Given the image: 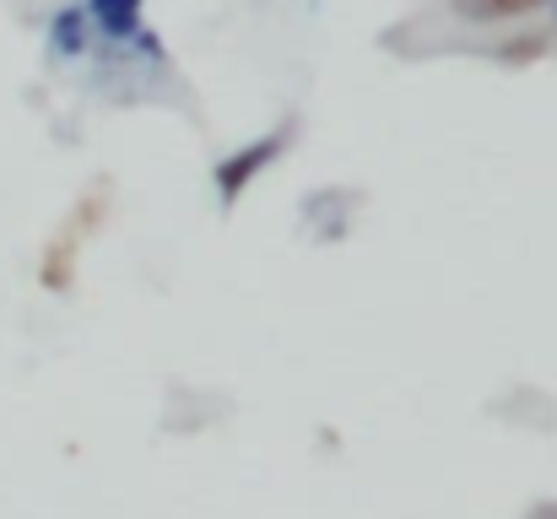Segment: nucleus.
I'll list each match as a JSON object with an SVG mask.
<instances>
[{
    "mask_svg": "<svg viewBox=\"0 0 557 519\" xmlns=\"http://www.w3.org/2000/svg\"><path fill=\"white\" fill-rule=\"evenodd\" d=\"M282 147H287V131H271V136H260L255 147L233 152V158L216 169V195H222V206H238V195L249 189V178L260 169H271V163L282 158Z\"/></svg>",
    "mask_w": 557,
    "mask_h": 519,
    "instance_id": "f257e3e1",
    "label": "nucleus"
},
{
    "mask_svg": "<svg viewBox=\"0 0 557 519\" xmlns=\"http://www.w3.org/2000/svg\"><path fill=\"white\" fill-rule=\"evenodd\" d=\"M82 11H87V22H92L103 38H114V44L147 38V33H141V0H87Z\"/></svg>",
    "mask_w": 557,
    "mask_h": 519,
    "instance_id": "f03ea898",
    "label": "nucleus"
},
{
    "mask_svg": "<svg viewBox=\"0 0 557 519\" xmlns=\"http://www.w3.org/2000/svg\"><path fill=\"white\" fill-rule=\"evenodd\" d=\"M536 5H547V0H455V11L466 22H504V16H525Z\"/></svg>",
    "mask_w": 557,
    "mask_h": 519,
    "instance_id": "7ed1b4c3",
    "label": "nucleus"
},
{
    "mask_svg": "<svg viewBox=\"0 0 557 519\" xmlns=\"http://www.w3.org/2000/svg\"><path fill=\"white\" fill-rule=\"evenodd\" d=\"M82 33H87V11H65V16L54 22V49L82 54Z\"/></svg>",
    "mask_w": 557,
    "mask_h": 519,
    "instance_id": "20e7f679",
    "label": "nucleus"
},
{
    "mask_svg": "<svg viewBox=\"0 0 557 519\" xmlns=\"http://www.w3.org/2000/svg\"><path fill=\"white\" fill-rule=\"evenodd\" d=\"M542 49H547V38H515V44H504L498 54H504V60H515V65H525V60H536Z\"/></svg>",
    "mask_w": 557,
    "mask_h": 519,
    "instance_id": "39448f33",
    "label": "nucleus"
}]
</instances>
